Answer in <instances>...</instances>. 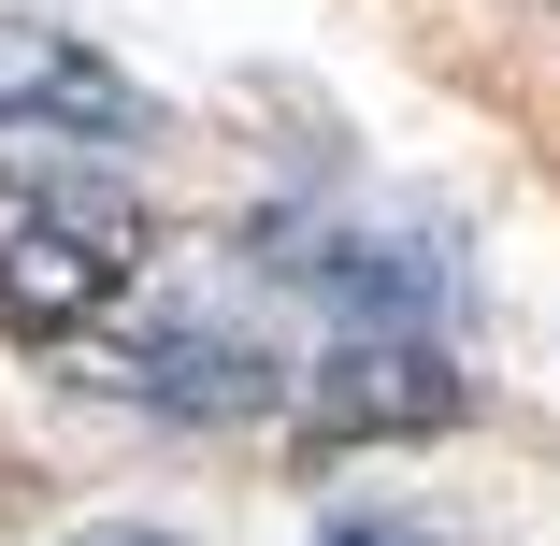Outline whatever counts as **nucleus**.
Returning <instances> with one entry per match:
<instances>
[{
	"label": "nucleus",
	"instance_id": "423d86ee",
	"mask_svg": "<svg viewBox=\"0 0 560 546\" xmlns=\"http://www.w3.org/2000/svg\"><path fill=\"white\" fill-rule=\"evenodd\" d=\"M330 546H431V532H417V518H346Z\"/></svg>",
	"mask_w": 560,
	"mask_h": 546
},
{
	"label": "nucleus",
	"instance_id": "39448f33",
	"mask_svg": "<svg viewBox=\"0 0 560 546\" xmlns=\"http://www.w3.org/2000/svg\"><path fill=\"white\" fill-rule=\"evenodd\" d=\"M101 388L144 403V417H201V431H231V417H273L302 374H288L273 346H245V332H215V316H144V332L101 360Z\"/></svg>",
	"mask_w": 560,
	"mask_h": 546
},
{
	"label": "nucleus",
	"instance_id": "7ed1b4c3",
	"mask_svg": "<svg viewBox=\"0 0 560 546\" xmlns=\"http://www.w3.org/2000/svg\"><path fill=\"white\" fill-rule=\"evenodd\" d=\"M273 274H288V288H330L360 332H417V316L460 302V245H445L431 216H346V231H288Z\"/></svg>",
	"mask_w": 560,
	"mask_h": 546
},
{
	"label": "nucleus",
	"instance_id": "20e7f679",
	"mask_svg": "<svg viewBox=\"0 0 560 546\" xmlns=\"http://www.w3.org/2000/svg\"><path fill=\"white\" fill-rule=\"evenodd\" d=\"M0 130L44 144H159V101L58 15H0Z\"/></svg>",
	"mask_w": 560,
	"mask_h": 546
},
{
	"label": "nucleus",
	"instance_id": "f257e3e1",
	"mask_svg": "<svg viewBox=\"0 0 560 546\" xmlns=\"http://www.w3.org/2000/svg\"><path fill=\"white\" fill-rule=\"evenodd\" d=\"M302 417H316V446H417V431H460L475 417V374L445 360L431 332H346L302 374Z\"/></svg>",
	"mask_w": 560,
	"mask_h": 546
},
{
	"label": "nucleus",
	"instance_id": "f03ea898",
	"mask_svg": "<svg viewBox=\"0 0 560 546\" xmlns=\"http://www.w3.org/2000/svg\"><path fill=\"white\" fill-rule=\"evenodd\" d=\"M116 288H130V201H44L0 231V332L72 346L116 316Z\"/></svg>",
	"mask_w": 560,
	"mask_h": 546
},
{
	"label": "nucleus",
	"instance_id": "0eeeda50",
	"mask_svg": "<svg viewBox=\"0 0 560 546\" xmlns=\"http://www.w3.org/2000/svg\"><path fill=\"white\" fill-rule=\"evenodd\" d=\"M72 546H187V532H144V518H101V532H72Z\"/></svg>",
	"mask_w": 560,
	"mask_h": 546
}]
</instances>
